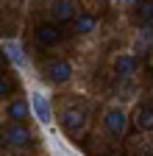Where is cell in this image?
Segmentation results:
<instances>
[{
    "instance_id": "obj_1",
    "label": "cell",
    "mask_w": 153,
    "mask_h": 156,
    "mask_svg": "<svg viewBox=\"0 0 153 156\" xmlns=\"http://www.w3.org/2000/svg\"><path fill=\"white\" fill-rule=\"evenodd\" d=\"M31 112L36 114V120H39L42 126H50L53 109H50V101H47V95H45L42 89H33V92H31Z\"/></svg>"
},
{
    "instance_id": "obj_2",
    "label": "cell",
    "mask_w": 153,
    "mask_h": 156,
    "mask_svg": "<svg viewBox=\"0 0 153 156\" xmlns=\"http://www.w3.org/2000/svg\"><path fill=\"white\" fill-rule=\"evenodd\" d=\"M31 140H33V134H31L28 128H23L20 123H11V126L3 128V142H6V145L25 148V145H31Z\"/></svg>"
},
{
    "instance_id": "obj_3",
    "label": "cell",
    "mask_w": 153,
    "mask_h": 156,
    "mask_svg": "<svg viewBox=\"0 0 153 156\" xmlns=\"http://www.w3.org/2000/svg\"><path fill=\"white\" fill-rule=\"evenodd\" d=\"M61 128L67 131V134H78L84 126H86V114L81 112V109H72V106H67L64 112H61Z\"/></svg>"
},
{
    "instance_id": "obj_4",
    "label": "cell",
    "mask_w": 153,
    "mask_h": 156,
    "mask_svg": "<svg viewBox=\"0 0 153 156\" xmlns=\"http://www.w3.org/2000/svg\"><path fill=\"white\" fill-rule=\"evenodd\" d=\"M103 126H106V131H109L111 136H120V134L125 131V114H123L120 109H109L106 117H103Z\"/></svg>"
},
{
    "instance_id": "obj_5",
    "label": "cell",
    "mask_w": 153,
    "mask_h": 156,
    "mask_svg": "<svg viewBox=\"0 0 153 156\" xmlns=\"http://www.w3.org/2000/svg\"><path fill=\"white\" fill-rule=\"evenodd\" d=\"M134 73H137V58L131 53H120L114 58V75L117 78H131Z\"/></svg>"
},
{
    "instance_id": "obj_6",
    "label": "cell",
    "mask_w": 153,
    "mask_h": 156,
    "mask_svg": "<svg viewBox=\"0 0 153 156\" xmlns=\"http://www.w3.org/2000/svg\"><path fill=\"white\" fill-rule=\"evenodd\" d=\"M45 73H47V78H50L53 84H64L67 78L72 75V64L70 62H50Z\"/></svg>"
},
{
    "instance_id": "obj_7",
    "label": "cell",
    "mask_w": 153,
    "mask_h": 156,
    "mask_svg": "<svg viewBox=\"0 0 153 156\" xmlns=\"http://www.w3.org/2000/svg\"><path fill=\"white\" fill-rule=\"evenodd\" d=\"M59 39H61V31L56 28V25H50V23H42L39 28H36V42H39V45H45V48L56 45Z\"/></svg>"
},
{
    "instance_id": "obj_8",
    "label": "cell",
    "mask_w": 153,
    "mask_h": 156,
    "mask_svg": "<svg viewBox=\"0 0 153 156\" xmlns=\"http://www.w3.org/2000/svg\"><path fill=\"white\" fill-rule=\"evenodd\" d=\"M28 112H31V101H11L9 106H6V114H9V120L11 123H20V120H25L28 117Z\"/></svg>"
},
{
    "instance_id": "obj_9",
    "label": "cell",
    "mask_w": 153,
    "mask_h": 156,
    "mask_svg": "<svg viewBox=\"0 0 153 156\" xmlns=\"http://www.w3.org/2000/svg\"><path fill=\"white\" fill-rule=\"evenodd\" d=\"M3 53H6V58L14 67H25V56H23L20 42H3Z\"/></svg>"
},
{
    "instance_id": "obj_10",
    "label": "cell",
    "mask_w": 153,
    "mask_h": 156,
    "mask_svg": "<svg viewBox=\"0 0 153 156\" xmlns=\"http://www.w3.org/2000/svg\"><path fill=\"white\" fill-rule=\"evenodd\" d=\"M50 11L59 23H67V20H72V0H53Z\"/></svg>"
},
{
    "instance_id": "obj_11",
    "label": "cell",
    "mask_w": 153,
    "mask_h": 156,
    "mask_svg": "<svg viewBox=\"0 0 153 156\" xmlns=\"http://www.w3.org/2000/svg\"><path fill=\"white\" fill-rule=\"evenodd\" d=\"M134 123H137V128H142V131H150L153 128V106H139L137 114H134Z\"/></svg>"
},
{
    "instance_id": "obj_12",
    "label": "cell",
    "mask_w": 153,
    "mask_h": 156,
    "mask_svg": "<svg viewBox=\"0 0 153 156\" xmlns=\"http://www.w3.org/2000/svg\"><path fill=\"white\" fill-rule=\"evenodd\" d=\"M72 28L78 31V34L95 31V17H92V14H78V17H75V23H72Z\"/></svg>"
},
{
    "instance_id": "obj_13",
    "label": "cell",
    "mask_w": 153,
    "mask_h": 156,
    "mask_svg": "<svg viewBox=\"0 0 153 156\" xmlns=\"http://www.w3.org/2000/svg\"><path fill=\"white\" fill-rule=\"evenodd\" d=\"M137 14H139L142 23H150L153 20V0H139L137 3Z\"/></svg>"
},
{
    "instance_id": "obj_14",
    "label": "cell",
    "mask_w": 153,
    "mask_h": 156,
    "mask_svg": "<svg viewBox=\"0 0 153 156\" xmlns=\"http://www.w3.org/2000/svg\"><path fill=\"white\" fill-rule=\"evenodd\" d=\"M150 42H153V31H150V28H142V34H139V39H137V48H139V50H148Z\"/></svg>"
},
{
    "instance_id": "obj_15",
    "label": "cell",
    "mask_w": 153,
    "mask_h": 156,
    "mask_svg": "<svg viewBox=\"0 0 153 156\" xmlns=\"http://www.w3.org/2000/svg\"><path fill=\"white\" fill-rule=\"evenodd\" d=\"M6 92H9V81H6V78H3V75H0V98H3Z\"/></svg>"
}]
</instances>
